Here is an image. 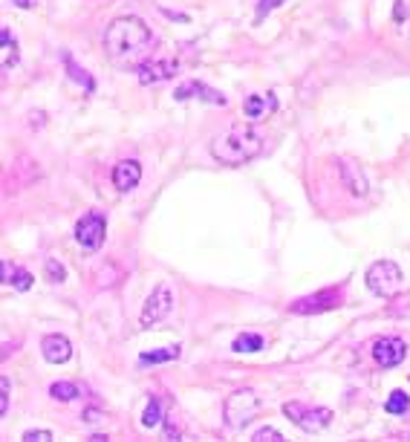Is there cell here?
I'll return each mask as SVG.
<instances>
[{"label":"cell","mask_w":410,"mask_h":442,"mask_svg":"<svg viewBox=\"0 0 410 442\" xmlns=\"http://www.w3.org/2000/svg\"><path fill=\"white\" fill-rule=\"evenodd\" d=\"M150 41H153V32H150V26L142 21V17L125 15V17H116V21L107 26V32H104V52L110 55L113 61H125V58H130V55L142 52Z\"/></svg>","instance_id":"cell-1"},{"label":"cell","mask_w":410,"mask_h":442,"mask_svg":"<svg viewBox=\"0 0 410 442\" xmlns=\"http://www.w3.org/2000/svg\"><path fill=\"white\" fill-rule=\"evenodd\" d=\"M260 150H263V136L255 127H246V125L231 127L211 142V157L228 168L251 162L255 157H260Z\"/></svg>","instance_id":"cell-2"},{"label":"cell","mask_w":410,"mask_h":442,"mask_svg":"<svg viewBox=\"0 0 410 442\" xmlns=\"http://www.w3.org/2000/svg\"><path fill=\"white\" fill-rule=\"evenodd\" d=\"M258 411H260V399H258L255 390H237V393H231L223 402V419H226V425L234 428V431L246 428L249 422L258 416Z\"/></svg>","instance_id":"cell-3"},{"label":"cell","mask_w":410,"mask_h":442,"mask_svg":"<svg viewBox=\"0 0 410 442\" xmlns=\"http://www.w3.org/2000/svg\"><path fill=\"white\" fill-rule=\"evenodd\" d=\"M402 283H404V275L393 260H379L367 269V286L379 298H393L402 290Z\"/></svg>","instance_id":"cell-4"},{"label":"cell","mask_w":410,"mask_h":442,"mask_svg":"<svg viewBox=\"0 0 410 442\" xmlns=\"http://www.w3.org/2000/svg\"><path fill=\"white\" fill-rule=\"evenodd\" d=\"M283 413L289 422H295V425L306 434L324 431L329 422H333V411L329 408H312V405H303V402H286Z\"/></svg>","instance_id":"cell-5"},{"label":"cell","mask_w":410,"mask_h":442,"mask_svg":"<svg viewBox=\"0 0 410 442\" xmlns=\"http://www.w3.org/2000/svg\"><path fill=\"white\" fill-rule=\"evenodd\" d=\"M107 235V220L102 211H87V214L75 223V243L84 252H99Z\"/></svg>","instance_id":"cell-6"},{"label":"cell","mask_w":410,"mask_h":442,"mask_svg":"<svg viewBox=\"0 0 410 442\" xmlns=\"http://www.w3.org/2000/svg\"><path fill=\"white\" fill-rule=\"evenodd\" d=\"M344 303V283L341 286H329V290H321L315 295H306V298H298L295 303L289 306V313L295 315H318V313H326V310H336V306Z\"/></svg>","instance_id":"cell-7"},{"label":"cell","mask_w":410,"mask_h":442,"mask_svg":"<svg viewBox=\"0 0 410 442\" xmlns=\"http://www.w3.org/2000/svg\"><path fill=\"white\" fill-rule=\"evenodd\" d=\"M171 310H173V290H171L168 283H159V286H156V290L148 295V301H145V306H142V318H139L142 330H150L153 324L165 321V318L171 315Z\"/></svg>","instance_id":"cell-8"},{"label":"cell","mask_w":410,"mask_h":442,"mask_svg":"<svg viewBox=\"0 0 410 442\" xmlns=\"http://www.w3.org/2000/svg\"><path fill=\"white\" fill-rule=\"evenodd\" d=\"M404 356H407V344L399 336H387L373 344V358L379 368H396V364L404 361Z\"/></svg>","instance_id":"cell-9"},{"label":"cell","mask_w":410,"mask_h":442,"mask_svg":"<svg viewBox=\"0 0 410 442\" xmlns=\"http://www.w3.org/2000/svg\"><path fill=\"white\" fill-rule=\"evenodd\" d=\"M180 72V64L171 61V58H159V61H148L142 64L139 70H136V75H139V84L150 87V84H162L168 79H173V75Z\"/></svg>","instance_id":"cell-10"},{"label":"cell","mask_w":410,"mask_h":442,"mask_svg":"<svg viewBox=\"0 0 410 442\" xmlns=\"http://www.w3.org/2000/svg\"><path fill=\"white\" fill-rule=\"evenodd\" d=\"M173 99H180V102H185V99H203V102H208V104L226 107V95L217 93L214 87H208V84H203V81H197V79H191V81L180 84L177 93H173Z\"/></svg>","instance_id":"cell-11"},{"label":"cell","mask_w":410,"mask_h":442,"mask_svg":"<svg viewBox=\"0 0 410 442\" xmlns=\"http://www.w3.org/2000/svg\"><path fill=\"white\" fill-rule=\"evenodd\" d=\"M139 180H142V165L136 159H122L113 165V185H116V191H122V194L133 191L139 185Z\"/></svg>","instance_id":"cell-12"},{"label":"cell","mask_w":410,"mask_h":442,"mask_svg":"<svg viewBox=\"0 0 410 442\" xmlns=\"http://www.w3.org/2000/svg\"><path fill=\"white\" fill-rule=\"evenodd\" d=\"M278 110V99L271 93H251L249 99L243 102V116L249 122H260L266 119L269 113H275Z\"/></svg>","instance_id":"cell-13"},{"label":"cell","mask_w":410,"mask_h":442,"mask_svg":"<svg viewBox=\"0 0 410 442\" xmlns=\"http://www.w3.org/2000/svg\"><path fill=\"white\" fill-rule=\"evenodd\" d=\"M41 353H44V358H47L49 364H64V361L72 356V344H70V338L61 336V333H49V336H44V341H41Z\"/></svg>","instance_id":"cell-14"},{"label":"cell","mask_w":410,"mask_h":442,"mask_svg":"<svg viewBox=\"0 0 410 442\" xmlns=\"http://www.w3.org/2000/svg\"><path fill=\"white\" fill-rule=\"evenodd\" d=\"M338 171H341L344 185L349 188V194H356V197H364V194H367V180H364L361 168H358L353 159H338Z\"/></svg>","instance_id":"cell-15"},{"label":"cell","mask_w":410,"mask_h":442,"mask_svg":"<svg viewBox=\"0 0 410 442\" xmlns=\"http://www.w3.org/2000/svg\"><path fill=\"white\" fill-rule=\"evenodd\" d=\"M0 61H3V70H12L17 64V41L12 38L9 26L0 29Z\"/></svg>","instance_id":"cell-16"},{"label":"cell","mask_w":410,"mask_h":442,"mask_svg":"<svg viewBox=\"0 0 410 442\" xmlns=\"http://www.w3.org/2000/svg\"><path fill=\"white\" fill-rule=\"evenodd\" d=\"M64 67H67V75L78 84V87H84V93H93L95 90V81H93V75L87 72V70H81L75 61H72V55L70 52H64Z\"/></svg>","instance_id":"cell-17"},{"label":"cell","mask_w":410,"mask_h":442,"mask_svg":"<svg viewBox=\"0 0 410 442\" xmlns=\"http://www.w3.org/2000/svg\"><path fill=\"white\" fill-rule=\"evenodd\" d=\"M182 356V347L180 344H171L165 350H150V353H142L139 356V364H162V361H177Z\"/></svg>","instance_id":"cell-18"},{"label":"cell","mask_w":410,"mask_h":442,"mask_svg":"<svg viewBox=\"0 0 410 442\" xmlns=\"http://www.w3.org/2000/svg\"><path fill=\"white\" fill-rule=\"evenodd\" d=\"M263 336H258V333H243V336H237L234 338V353H258V350H263Z\"/></svg>","instance_id":"cell-19"},{"label":"cell","mask_w":410,"mask_h":442,"mask_svg":"<svg viewBox=\"0 0 410 442\" xmlns=\"http://www.w3.org/2000/svg\"><path fill=\"white\" fill-rule=\"evenodd\" d=\"M49 396L55 402H72L78 396V384H72V381H52L49 384Z\"/></svg>","instance_id":"cell-20"},{"label":"cell","mask_w":410,"mask_h":442,"mask_svg":"<svg viewBox=\"0 0 410 442\" xmlns=\"http://www.w3.org/2000/svg\"><path fill=\"white\" fill-rule=\"evenodd\" d=\"M407 408H410V402H407V393H404V390H393V393L387 396V402H384V411L393 413V416L407 413Z\"/></svg>","instance_id":"cell-21"},{"label":"cell","mask_w":410,"mask_h":442,"mask_svg":"<svg viewBox=\"0 0 410 442\" xmlns=\"http://www.w3.org/2000/svg\"><path fill=\"white\" fill-rule=\"evenodd\" d=\"M162 419H165V416H162L159 399H148V408H145V413H142V425H145V428H156Z\"/></svg>","instance_id":"cell-22"},{"label":"cell","mask_w":410,"mask_h":442,"mask_svg":"<svg viewBox=\"0 0 410 442\" xmlns=\"http://www.w3.org/2000/svg\"><path fill=\"white\" fill-rule=\"evenodd\" d=\"M44 275H47V281H49V283H64V278H67L64 266L58 263L55 258H49V260H47V266H44Z\"/></svg>","instance_id":"cell-23"},{"label":"cell","mask_w":410,"mask_h":442,"mask_svg":"<svg viewBox=\"0 0 410 442\" xmlns=\"http://www.w3.org/2000/svg\"><path fill=\"white\" fill-rule=\"evenodd\" d=\"M95 275H99V286H116V281H119V278H116L119 272H116V266H113V263H110V266H102Z\"/></svg>","instance_id":"cell-24"},{"label":"cell","mask_w":410,"mask_h":442,"mask_svg":"<svg viewBox=\"0 0 410 442\" xmlns=\"http://www.w3.org/2000/svg\"><path fill=\"white\" fill-rule=\"evenodd\" d=\"M9 393H12V384H9V379L3 376V379H0V416L9 413Z\"/></svg>","instance_id":"cell-25"},{"label":"cell","mask_w":410,"mask_h":442,"mask_svg":"<svg viewBox=\"0 0 410 442\" xmlns=\"http://www.w3.org/2000/svg\"><path fill=\"white\" fill-rule=\"evenodd\" d=\"M255 442H281L283 439V434L278 431V428H260L255 436H251Z\"/></svg>","instance_id":"cell-26"},{"label":"cell","mask_w":410,"mask_h":442,"mask_svg":"<svg viewBox=\"0 0 410 442\" xmlns=\"http://www.w3.org/2000/svg\"><path fill=\"white\" fill-rule=\"evenodd\" d=\"M12 283H15L17 292H26L29 286H32V272H26V269H17V278H15Z\"/></svg>","instance_id":"cell-27"},{"label":"cell","mask_w":410,"mask_h":442,"mask_svg":"<svg viewBox=\"0 0 410 442\" xmlns=\"http://www.w3.org/2000/svg\"><path fill=\"white\" fill-rule=\"evenodd\" d=\"M47 439H52V431H47V428H41V431H26V434H24V442H47Z\"/></svg>","instance_id":"cell-28"},{"label":"cell","mask_w":410,"mask_h":442,"mask_svg":"<svg viewBox=\"0 0 410 442\" xmlns=\"http://www.w3.org/2000/svg\"><path fill=\"white\" fill-rule=\"evenodd\" d=\"M283 0H258V17H266L271 9H278Z\"/></svg>","instance_id":"cell-29"},{"label":"cell","mask_w":410,"mask_h":442,"mask_svg":"<svg viewBox=\"0 0 410 442\" xmlns=\"http://www.w3.org/2000/svg\"><path fill=\"white\" fill-rule=\"evenodd\" d=\"M81 419L90 422V425H95V422H102V411H99V408H87V411L81 413Z\"/></svg>","instance_id":"cell-30"},{"label":"cell","mask_w":410,"mask_h":442,"mask_svg":"<svg viewBox=\"0 0 410 442\" xmlns=\"http://www.w3.org/2000/svg\"><path fill=\"white\" fill-rule=\"evenodd\" d=\"M15 275H17V272H12V263H9V260H3V281H6V283H12V281H15Z\"/></svg>","instance_id":"cell-31"},{"label":"cell","mask_w":410,"mask_h":442,"mask_svg":"<svg viewBox=\"0 0 410 442\" xmlns=\"http://www.w3.org/2000/svg\"><path fill=\"white\" fill-rule=\"evenodd\" d=\"M12 3H15L17 9H35V6H38V0H12Z\"/></svg>","instance_id":"cell-32"},{"label":"cell","mask_w":410,"mask_h":442,"mask_svg":"<svg viewBox=\"0 0 410 442\" xmlns=\"http://www.w3.org/2000/svg\"><path fill=\"white\" fill-rule=\"evenodd\" d=\"M90 439H93V442H107V436H104V434H93Z\"/></svg>","instance_id":"cell-33"}]
</instances>
